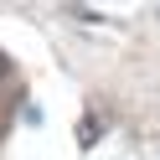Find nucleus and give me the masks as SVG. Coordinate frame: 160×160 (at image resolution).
Masks as SVG:
<instances>
[{"instance_id": "1", "label": "nucleus", "mask_w": 160, "mask_h": 160, "mask_svg": "<svg viewBox=\"0 0 160 160\" xmlns=\"http://www.w3.org/2000/svg\"><path fill=\"white\" fill-rule=\"evenodd\" d=\"M5 67H11V62H5V52H0V78H5Z\"/></svg>"}]
</instances>
